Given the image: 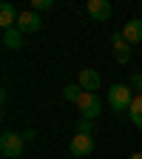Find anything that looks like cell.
Returning <instances> with one entry per match:
<instances>
[{
  "instance_id": "6da1fadb",
  "label": "cell",
  "mask_w": 142,
  "mask_h": 159,
  "mask_svg": "<svg viewBox=\"0 0 142 159\" xmlns=\"http://www.w3.org/2000/svg\"><path fill=\"white\" fill-rule=\"evenodd\" d=\"M23 148H26L23 134L3 131V136H0V153H3L6 159H20V156H23Z\"/></svg>"
},
{
  "instance_id": "7a4b0ae2",
  "label": "cell",
  "mask_w": 142,
  "mask_h": 159,
  "mask_svg": "<svg viewBox=\"0 0 142 159\" xmlns=\"http://www.w3.org/2000/svg\"><path fill=\"white\" fill-rule=\"evenodd\" d=\"M131 85H122V83H117V85H111L108 88V105L117 111V114H125V111H131Z\"/></svg>"
},
{
  "instance_id": "3957f363",
  "label": "cell",
  "mask_w": 142,
  "mask_h": 159,
  "mask_svg": "<svg viewBox=\"0 0 142 159\" xmlns=\"http://www.w3.org/2000/svg\"><path fill=\"white\" fill-rule=\"evenodd\" d=\"M68 151H71V156H80V159L91 156V153H94V136H91V134H74Z\"/></svg>"
},
{
  "instance_id": "277c9868",
  "label": "cell",
  "mask_w": 142,
  "mask_h": 159,
  "mask_svg": "<svg viewBox=\"0 0 142 159\" xmlns=\"http://www.w3.org/2000/svg\"><path fill=\"white\" fill-rule=\"evenodd\" d=\"M80 114L94 119L99 111H103V99H99V94H91V91H83V97H80V102H77Z\"/></svg>"
},
{
  "instance_id": "5b68a950",
  "label": "cell",
  "mask_w": 142,
  "mask_h": 159,
  "mask_svg": "<svg viewBox=\"0 0 142 159\" xmlns=\"http://www.w3.org/2000/svg\"><path fill=\"white\" fill-rule=\"evenodd\" d=\"M40 26H43V20H40V14L37 11H20V17H17V29L23 31V34H34V31H40Z\"/></svg>"
},
{
  "instance_id": "8992f818",
  "label": "cell",
  "mask_w": 142,
  "mask_h": 159,
  "mask_svg": "<svg viewBox=\"0 0 142 159\" xmlns=\"http://www.w3.org/2000/svg\"><path fill=\"white\" fill-rule=\"evenodd\" d=\"M85 11H88V17L91 20H99V23H105V20L111 17V3H108V0H88V3H85Z\"/></svg>"
},
{
  "instance_id": "52a82bcc",
  "label": "cell",
  "mask_w": 142,
  "mask_h": 159,
  "mask_svg": "<svg viewBox=\"0 0 142 159\" xmlns=\"http://www.w3.org/2000/svg\"><path fill=\"white\" fill-rule=\"evenodd\" d=\"M77 83H80V88H83V91L97 94V88L103 85V77H99V71H94V68H83V71H80V77H77Z\"/></svg>"
},
{
  "instance_id": "ba28073f",
  "label": "cell",
  "mask_w": 142,
  "mask_h": 159,
  "mask_svg": "<svg viewBox=\"0 0 142 159\" xmlns=\"http://www.w3.org/2000/svg\"><path fill=\"white\" fill-rule=\"evenodd\" d=\"M111 43H114V60H117V63H122V66H128V63H131V46L125 43L122 31H117V34L111 37Z\"/></svg>"
},
{
  "instance_id": "9c48e42d",
  "label": "cell",
  "mask_w": 142,
  "mask_h": 159,
  "mask_svg": "<svg viewBox=\"0 0 142 159\" xmlns=\"http://www.w3.org/2000/svg\"><path fill=\"white\" fill-rule=\"evenodd\" d=\"M17 17H20V11L11 3H0V26H3V31H9V29L17 26Z\"/></svg>"
},
{
  "instance_id": "30bf717a",
  "label": "cell",
  "mask_w": 142,
  "mask_h": 159,
  "mask_svg": "<svg viewBox=\"0 0 142 159\" xmlns=\"http://www.w3.org/2000/svg\"><path fill=\"white\" fill-rule=\"evenodd\" d=\"M122 37H125V43L134 46V43H142V20H128L125 29H122Z\"/></svg>"
},
{
  "instance_id": "8fae6325",
  "label": "cell",
  "mask_w": 142,
  "mask_h": 159,
  "mask_svg": "<svg viewBox=\"0 0 142 159\" xmlns=\"http://www.w3.org/2000/svg\"><path fill=\"white\" fill-rule=\"evenodd\" d=\"M3 46H6V48H11V51H14V48H20V46H23V31H20L17 26H14V29H9V31H3Z\"/></svg>"
},
{
  "instance_id": "7c38bea8",
  "label": "cell",
  "mask_w": 142,
  "mask_h": 159,
  "mask_svg": "<svg viewBox=\"0 0 142 159\" xmlns=\"http://www.w3.org/2000/svg\"><path fill=\"white\" fill-rule=\"evenodd\" d=\"M131 122L136 128H142V94H134V99H131Z\"/></svg>"
},
{
  "instance_id": "4fadbf2b",
  "label": "cell",
  "mask_w": 142,
  "mask_h": 159,
  "mask_svg": "<svg viewBox=\"0 0 142 159\" xmlns=\"http://www.w3.org/2000/svg\"><path fill=\"white\" fill-rule=\"evenodd\" d=\"M63 97L68 99V102H80V97H83V88H80V83H71L63 88Z\"/></svg>"
},
{
  "instance_id": "5bb4252c",
  "label": "cell",
  "mask_w": 142,
  "mask_h": 159,
  "mask_svg": "<svg viewBox=\"0 0 142 159\" xmlns=\"http://www.w3.org/2000/svg\"><path fill=\"white\" fill-rule=\"evenodd\" d=\"M77 134H94V119L80 116V119H77Z\"/></svg>"
},
{
  "instance_id": "9a60e30c",
  "label": "cell",
  "mask_w": 142,
  "mask_h": 159,
  "mask_svg": "<svg viewBox=\"0 0 142 159\" xmlns=\"http://www.w3.org/2000/svg\"><path fill=\"white\" fill-rule=\"evenodd\" d=\"M54 6V0H31V11H46V9H51Z\"/></svg>"
},
{
  "instance_id": "2e32d148",
  "label": "cell",
  "mask_w": 142,
  "mask_h": 159,
  "mask_svg": "<svg viewBox=\"0 0 142 159\" xmlns=\"http://www.w3.org/2000/svg\"><path fill=\"white\" fill-rule=\"evenodd\" d=\"M131 88L142 94V74H131Z\"/></svg>"
},
{
  "instance_id": "e0dca14e",
  "label": "cell",
  "mask_w": 142,
  "mask_h": 159,
  "mask_svg": "<svg viewBox=\"0 0 142 159\" xmlns=\"http://www.w3.org/2000/svg\"><path fill=\"white\" fill-rule=\"evenodd\" d=\"M23 139H26V142H34V139H37V131L34 128H26L23 131Z\"/></svg>"
},
{
  "instance_id": "ac0fdd59",
  "label": "cell",
  "mask_w": 142,
  "mask_h": 159,
  "mask_svg": "<svg viewBox=\"0 0 142 159\" xmlns=\"http://www.w3.org/2000/svg\"><path fill=\"white\" fill-rule=\"evenodd\" d=\"M128 159H142V153H131V156H128Z\"/></svg>"
}]
</instances>
